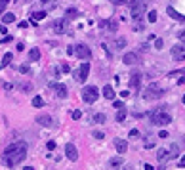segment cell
Wrapping results in <instances>:
<instances>
[{"mask_svg": "<svg viewBox=\"0 0 185 170\" xmlns=\"http://www.w3.org/2000/svg\"><path fill=\"white\" fill-rule=\"evenodd\" d=\"M25 157H27V143L25 142H13L4 149V155H2V163L6 166H15V164L23 163Z\"/></svg>", "mask_w": 185, "mask_h": 170, "instance_id": "obj_1", "label": "cell"}, {"mask_svg": "<svg viewBox=\"0 0 185 170\" xmlns=\"http://www.w3.org/2000/svg\"><path fill=\"white\" fill-rule=\"evenodd\" d=\"M151 121H153V124H157V126H166V124L172 122V117L168 115L166 111H155V113H151Z\"/></svg>", "mask_w": 185, "mask_h": 170, "instance_id": "obj_2", "label": "cell"}, {"mask_svg": "<svg viewBox=\"0 0 185 170\" xmlns=\"http://www.w3.org/2000/svg\"><path fill=\"white\" fill-rule=\"evenodd\" d=\"M97 97H99V90H97L95 86H84V90H82V100H84L86 103H94Z\"/></svg>", "mask_w": 185, "mask_h": 170, "instance_id": "obj_3", "label": "cell"}, {"mask_svg": "<svg viewBox=\"0 0 185 170\" xmlns=\"http://www.w3.org/2000/svg\"><path fill=\"white\" fill-rule=\"evenodd\" d=\"M162 96H164V90H162L158 84H151V86L145 90V94H143L145 100H158V97H162Z\"/></svg>", "mask_w": 185, "mask_h": 170, "instance_id": "obj_4", "label": "cell"}, {"mask_svg": "<svg viewBox=\"0 0 185 170\" xmlns=\"http://www.w3.org/2000/svg\"><path fill=\"white\" fill-rule=\"evenodd\" d=\"M130 8H132V17L134 19H141L143 13H145V2H132Z\"/></svg>", "mask_w": 185, "mask_h": 170, "instance_id": "obj_5", "label": "cell"}, {"mask_svg": "<svg viewBox=\"0 0 185 170\" xmlns=\"http://www.w3.org/2000/svg\"><path fill=\"white\" fill-rule=\"evenodd\" d=\"M88 73H90V63H82L80 67H78V71H75V79H76V82H84L86 79H88Z\"/></svg>", "mask_w": 185, "mask_h": 170, "instance_id": "obj_6", "label": "cell"}, {"mask_svg": "<svg viewBox=\"0 0 185 170\" xmlns=\"http://www.w3.org/2000/svg\"><path fill=\"white\" fill-rule=\"evenodd\" d=\"M75 50H76L75 54L78 55L80 59H90V58H92V50H90L86 44H82V42H80V44H76V48H75Z\"/></svg>", "mask_w": 185, "mask_h": 170, "instance_id": "obj_7", "label": "cell"}, {"mask_svg": "<svg viewBox=\"0 0 185 170\" xmlns=\"http://www.w3.org/2000/svg\"><path fill=\"white\" fill-rule=\"evenodd\" d=\"M65 155H67L69 161H73V163L78 159V151H76V145H75V143H67V145H65Z\"/></svg>", "mask_w": 185, "mask_h": 170, "instance_id": "obj_8", "label": "cell"}, {"mask_svg": "<svg viewBox=\"0 0 185 170\" xmlns=\"http://www.w3.org/2000/svg\"><path fill=\"white\" fill-rule=\"evenodd\" d=\"M172 58L176 59V61H183L185 59V44H178V46H174L172 48Z\"/></svg>", "mask_w": 185, "mask_h": 170, "instance_id": "obj_9", "label": "cell"}, {"mask_svg": "<svg viewBox=\"0 0 185 170\" xmlns=\"http://www.w3.org/2000/svg\"><path fill=\"white\" fill-rule=\"evenodd\" d=\"M50 88L55 92V96H57V97H67V86H65V84H59V82H52V84H50Z\"/></svg>", "mask_w": 185, "mask_h": 170, "instance_id": "obj_10", "label": "cell"}, {"mask_svg": "<svg viewBox=\"0 0 185 170\" xmlns=\"http://www.w3.org/2000/svg\"><path fill=\"white\" fill-rule=\"evenodd\" d=\"M101 27H107L109 33H116V29H119V21H116V19H107V21H101Z\"/></svg>", "mask_w": 185, "mask_h": 170, "instance_id": "obj_11", "label": "cell"}, {"mask_svg": "<svg viewBox=\"0 0 185 170\" xmlns=\"http://www.w3.org/2000/svg\"><path fill=\"white\" fill-rule=\"evenodd\" d=\"M122 61H124V65H136L137 63V54L126 52L124 55H122Z\"/></svg>", "mask_w": 185, "mask_h": 170, "instance_id": "obj_12", "label": "cell"}, {"mask_svg": "<svg viewBox=\"0 0 185 170\" xmlns=\"http://www.w3.org/2000/svg\"><path fill=\"white\" fill-rule=\"evenodd\" d=\"M166 12H168V15H170L172 19H176V21H179V23H181V21H185V15H183V13H179L176 8L168 6V10H166Z\"/></svg>", "mask_w": 185, "mask_h": 170, "instance_id": "obj_13", "label": "cell"}, {"mask_svg": "<svg viewBox=\"0 0 185 170\" xmlns=\"http://www.w3.org/2000/svg\"><path fill=\"white\" fill-rule=\"evenodd\" d=\"M65 29H67V19H57V21L54 23V31H55V34H63V33H65Z\"/></svg>", "mask_w": 185, "mask_h": 170, "instance_id": "obj_14", "label": "cell"}, {"mask_svg": "<svg viewBox=\"0 0 185 170\" xmlns=\"http://www.w3.org/2000/svg\"><path fill=\"white\" fill-rule=\"evenodd\" d=\"M37 122H38V124H42V126H54V118L50 117V115H38L37 117Z\"/></svg>", "mask_w": 185, "mask_h": 170, "instance_id": "obj_15", "label": "cell"}, {"mask_svg": "<svg viewBox=\"0 0 185 170\" xmlns=\"http://www.w3.org/2000/svg\"><path fill=\"white\" fill-rule=\"evenodd\" d=\"M115 147H116V151H119L120 155H124L126 149H128V143L124 140H120V138H116V140H115Z\"/></svg>", "mask_w": 185, "mask_h": 170, "instance_id": "obj_16", "label": "cell"}, {"mask_svg": "<svg viewBox=\"0 0 185 170\" xmlns=\"http://www.w3.org/2000/svg\"><path fill=\"white\" fill-rule=\"evenodd\" d=\"M176 157H179V147H178V143H172L170 149H168V161L176 159Z\"/></svg>", "mask_w": 185, "mask_h": 170, "instance_id": "obj_17", "label": "cell"}, {"mask_svg": "<svg viewBox=\"0 0 185 170\" xmlns=\"http://www.w3.org/2000/svg\"><path fill=\"white\" fill-rule=\"evenodd\" d=\"M139 82H141V75L139 73H132V76H130V88H137Z\"/></svg>", "mask_w": 185, "mask_h": 170, "instance_id": "obj_18", "label": "cell"}, {"mask_svg": "<svg viewBox=\"0 0 185 170\" xmlns=\"http://www.w3.org/2000/svg\"><path fill=\"white\" fill-rule=\"evenodd\" d=\"M12 59H13V54H12V52L4 54V58H2V61H0V67H8L10 63H12Z\"/></svg>", "mask_w": 185, "mask_h": 170, "instance_id": "obj_19", "label": "cell"}, {"mask_svg": "<svg viewBox=\"0 0 185 170\" xmlns=\"http://www.w3.org/2000/svg\"><path fill=\"white\" fill-rule=\"evenodd\" d=\"M103 97L105 100H115V90H113L111 86H105L103 88Z\"/></svg>", "mask_w": 185, "mask_h": 170, "instance_id": "obj_20", "label": "cell"}, {"mask_svg": "<svg viewBox=\"0 0 185 170\" xmlns=\"http://www.w3.org/2000/svg\"><path fill=\"white\" fill-rule=\"evenodd\" d=\"M122 163H124V157H115V159H111V161H109V166L111 168H116V166H120Z\"/></svg>", "mask_w": 185, "mask_h": 170, "instance_id": "obj_21", "label": "cell"}, {"mask_svg": "<svg viewBox=\"0 0 185 170\" xmlns=\"http://www.w3.org/2000/svg\"><path fill=\"white\" fill-rule=\"evenodd\" d=\"M29 59H31V61L40 59V50H38V48H31V52H29Z\"/></svg>", "mask_w": 185, "mask_h": 170, "instance_id": "obj_22", "label": "cell"}, {"mask_svg": "<svg viewBox=\"0 0 185 170\" xmlns=\"http://www.w3.org/2000/svg\"><path fill=\"white\" fill-rule=\"evenodd\" d=\"M76 15H78V12H76V8H69V10L65 12V19L69 21V19H75Z\"/></svg>", "mask_w": 185, "mask_h": 170, "instance_id": "obj_23", "label": "cell"}, {"mask_svg": "<svg viewBox=\"0 0 185 170\" xmlns=\"http://www.w3.org/2000/svg\"><path fill=\"white\" fill-rule=\"evenodd\" d=\"M44 17H46V12H33L31 13V19H33V21H42Z\"/></svg>", "mask_w": 185, "mask_h": 170, "instance_id": "obj_24", "label": "cell"}, {"mask_svg": "<svg viewBox=\"0 0 185 170\" xmlns=\"http://www.w3.org/2000/svg\"><path fill=\"white\" fill-rule=\"evenodd\" d=\"M13 21H15V15H13V13H4V15H2V23H4V25L13 23Z\"/></svg>", "mask_w": 185, "mask_h": 170, "instance_id": "obj_25", "label": "cell"}, {"mask_svg": "<svg viewBox=\"0 0 185 170\" xmlns=\"http://www.w3.org/2000/svg\"><path fill=\"white\" fill-rule=\"evenodd\" d=\"M33 105L34 107H44V97L42 96H34L33 97Z\"/></svg>", "mask_w": 185, "mask_h": 170, "instance_id": "obj_26", "label": "cell"}, {"mask_svg": "<svg viewBox=\"0 0 185 170\" xmlns=\"http://www.w3.org/2000/svg\"><path fill=\"white\" fill-rule=\"evenodd\" d=\"M157 157H158V161H166V159H168V149H158Z\"/></svg>", "mask_w": 185, "mask_h": 170, "instance_id": "obj_27", "label": "cell"}, {"mask_svg": "<svg viewBox=\"0 0 185 170\" xmlns=\"http://www.w3.org/2000/svg\"><path fill=\"white\" fill-rule=\"evenodd\" d=\"M94 121L97 122V124H103V122L107 121V117H105V113H97V115H94Z\"/></svg>", "mask_w": 185, "mask_h": 170, "instance_id": "obj_28", "label": "cell"}, {"mask_svg": "<svg viewBox=\"0 0 185 170\" xmlns=\"http://www.w3.org/2000/svg\"><path fill=\"white\" fill-rule=\"evenodd\" d=\"M115 46H116V48H119V50H122V48H124V46H126V38L119 37V38L115 40Z\"/></svg>", "mask_w": 185, "mask_h": 170, "instance_id": "obj_29", "label": "cell"}, {"mask_svg": "<svg viewBox=\"0 0 185 170\" xmlns=\"http://www.w3.org/2000/svg\"><path fill=\"white\" fill-rule=\"evenodd\" d=\"M147 19H149L151 23H155V21H157V12H155V10H151V12L147 13Z\"/></svg>", "mask_w": 185, "mask_h": 170, "instance_id": "obj_30", "label": "cell"}, {"mask_svg": "<svg viewBox=\"0 0 185 170\" xmlns=\"http://www.w3.org/2000/svg\"><path fill=\"white\" fill-rule=\"evenodd\" d=\"M19 88H21L23 92H31V90H33V84H29V82H25V84H19Z\"/></svg>", "mask_w": 185, "mask_h": 170, "instance_id": "obj_31", "label": "cell"}, {"mask_svg": "<svg viewBox=\"0 0 185 170\" xmlns=\"http://www.w3.org/2000/svg\"><path fill=\"white\" fill-rule=\"evenodd\" d=\"M155 48H157V50H162V48H164V40H162V38H157V40H155Z\"/></svg>", "mask_w": 185, "mask_h": 170, "instance_id": "obj_32", "label": "cell"}, {"mask_svg": "<svg viewBox=\"0 0 185 170\" xmlns=\"http://www.w3.org/2000/svg\"><path fill=\"white\" fill-rule=\"evenodd\" d=\"M124 118H126V113H124V109L116 113V121H119V122H122V121H124Z\"/></svg>", "mask_w": 185, "mask_h": 170, "instance_id": "obj_33", "label": "cell"}, {"mask_svg": "<svg viewBox=\"0 0 185 170\" xmlns=\"http://www.w3.org/2000/svg\"><path fill=\"white\" fill-rule=\"evenodd\" d=\"M8 2H10V0H0V13H4V10H6V6H8Z\"/></svg>", "mask_w": 185, "mask_h": 170, "instance_id": "obj_34", "label": "cell"}, {"mask_svg": "<svg viewBox=\"0 0 185 170\" xmlns=\"http://www.w3.org/2000/svg\"><path fill=\"white\" fill-rule=\"evenodd\" d=\"M17 71H19V73H23V75H27V73H29V67H27V65H19Z\"/></svg>", "mask_w": 185, "mask_h": 170, "instance_id": "obj_35", "label": "cell"}, {"mask_svg": "<svg viewBox=\"0 0 185 170\" xmlns=\"http://www.w3.org/2000/svg\"><path fill=\"white\" fill-rule=\"evenodd\" d=\"M94 138H95V140H103L105 134H103V132H99V130H95V132H94Z\"/></svg>", "mask_w": 185, "mask_h": 170, "instance_id": "obj_36", "label": "cell"}, {"mask_svg": "<svg viewBox=\"0 0 185 170\" xmlns=\"http://www.w3.org/2000/svg\"><path fill=\"white\" fill-rule=\"evenodd\" d=\"M71 117H73V118H75V121H76V118H80V117H82V113H80L78 109H75L73 113H71Z\"/></svg>", "mask_w": 185, "mask_h": 170, "instance_id": "obj_37", "label": "cell"}, {"mask_svg": "<svg viewBox=\"0 0 185 170\" xmlns=\"http://www.w3.org/2000/svg\"><path fill=\"white\" fill-rule=\"evenodd\" d=\"M61 71H63V73H71V67L67 63H61Z\"/></svg>", "mask_w": 185, "mask_h": 170, "instance_id": "obj_38", "label": "cell"}, {"mask_svg": "<svg viewBox=\"0 0 185 170\" xmlns=\"http://www.w3.org/2000/svg\"><path fill=\"white\" fill-rule=\"evenodd\" d=\"M113 107H115V109H122V101L115 100V101H113Z\"/></svg>", "mask_w": 185, "mask_h": 170, "instance_id": "obj_39", "label": "cell"}, {"mask_svg": "<svg viewBox=\"0 0 185 170\" xmlns=\"http://www.w3.org/2000/svg\"><path fill=\"white\" fill-rule=\"evenodd\" d=\"M158 138H162V140H166V138H168V132H166V130H160V132H158Z\"/></svg>", "mask_w": 185, "mask_h": 170, "instance_id": "obj_40", "label": "cell"}, {"mask_svg": "<svg viewBox=\"0 0 185 170\" xmlns=\"http://www.w3.org/2000/svg\"><path fill=\"white\" fill-rule=\"evenodd\" d=\"M46 147H48L50 151H54V149H55V142H48V143H46Z\"/></svg>", "mask_w": 185, "mask_h": 170, "instance_id": "obj_41", "label": "cell"}, {"mask_svg": "<svg viewBox=\"0 0 185 170\" xmlns=\"http://www.w3.org/2000/svg\"><path fill=\"white\" fill-rule=\"evenodd\" d=\"M178 38H179V40H183V42H185V31H179V33H178Z\"/></svg>", "mask_w": 185, "mask_h": 170, "instance_id": "obj_42", "label": "cell"}, {"mask_svg": "<svg viewBox=\"0 0 185 170\" xmlns=\"http://www.w3.org/2000/svg\"><path fill=\"white\" fill-rule=\"evenodd\" d=\"M109 2H113V4H116V6H120V4H126V0H109Z\"/></svg>", "mask_w": 185, "mask_h": 170, "instance_id": "obj_43", "label": "cell"}, {"mask_svg": "<svg viewBox=\"0 0 185 170\" xmlns=\"http://www.w3.org/2000/svg\"><path fill=\"white\" fill-rule=\"evenodd\" d=\"M153 145H155V142H151V140H147V142H145V149H151Z\"/></svg>", "mask_w": 185, "mask_h": 170, "instance_id": "obj_44", "label": "cell"}, {"mask_svg": "<svg viewBox=\"0 0 185 170\" xmlns=\"http://www.w3.org/2000/svg\"><path fill=\"white\" fill-rule=\"evenodd\" d=\"M67 54H69V55H75V46H69V48H67Z\"/></svg>", "mask_w": 185, "mask_h": 170, "instance_id": "obj_45", "label": "cell"}, {"mask_svg": "<svg viewBox=\"0 0 185 170\" xmlns=\"http://www.w3.org/2000/svg\"><path fill=\"white\" fill-rule=\"evenodd\" d=\"M130 136H132V138H136V136H139V132H137L136 128H134V130H130Z\"/></svg>", "mask_w": 185, "mask_h": 170, "instance_id": "obj_46", "label": "cell"}, {"mask_svg": "<svg viewBox=\"0 0 185 170\" xmlns=\"http://www.w3.org/2000/svg\"><path fill=\"white\" fill-rule=\"evenodd\" d=\"M27 27H29L27 21H21V23H19V29H27Z\"/></svg>", "mask_w": 185, "mask_h": 170, "instance_id": "obj_47", "label": "cell"}, {"mask_svg": "<svg viewBox=\"0 0 185 170\" xmlns=\"http://www.w3.org/2000/svg\"><path fill=\"white\" fill-rule=\"evenodd\" d=\"M0 33H2V34H8V29H6V25H2V27H0Z\"/></svg>", "mask_w": 185, "mask_h": 170, "instance_id": "obj_48", "label": "cell"}, {"mask_svg": "<svg viewBox=\"0 0 185 170\" xmlns=\"http://www.w3.org/2000/svg\"><path fill=\"white\" fill-rule=\"evenodd\" d=\"M6 42H12V37H4L2 38V44H6Z\"/></svg>", "mask_w": 185, "mask_h": 170, "instance_id": "obj_49", "label": "cell"}, {"mask_svg": "<svg viewBox=\"0 0 185 170\" xmlns=\"http://www.w3.org/2000/svg\"><path fill=\"white\" fill-rule=\"evenodd\" d=\"M21 50H25V44L19 42V44H17V52H21Z\"/></svg>", "mask_w": 185, "mask_h": 170, "instance_id": "obj_50", "label": "cell"}, {"mask_svg": "<svg viewBox=\"0 0 185 170\" xmlns=\"http://www.w3.org/2000/svg\"><path fill=\"white\" fill-rule=\"evenodd\" d=\"M178 84H185V73L181 75V79H179V80H178Z\"/></svg>", "mask_w": 185, "mask_h": 170, "instance_id": "obj_51", "label": "cell"}, {"mask_svg": "<svg viewBox=\"0 0 185 170\" xmlns=\"http://www.w3.org/2000/svg\"><path fill=\"white\" fill-rule=\"evenodd\" d=\"M178 164H179V166L183 168V166H185V157H183V159H179V163H178Z\"/></svg>", "mask_w": 185, "mask_h": 170, "instance_id": "obj_52", "label": "cell"}, {"mask_svg": "<svg viewBox=\"0 0 185 170\" xmlns=\"http://www.w3.org/2000/svg\"><path fill=\"white\" fill-rule=\"evenodd\" d=\"M54 0H42V4H52Z\"/></svg>", "mask_w": 185, "mask_h": 170, "instance_id": "obj_53", "label": "cell"}, {"mask_svg": "<svg viewBox=\"0 0 185 170\" xmlns=\"http://www.w3.org/2000/svg\"><path fill=\"white\" fill-rule=\"evenodd\" d=\"M181 101H183V103H185V94H183V97H181Z\"/></svg>", "mask_w": 185, "mask_h": 170, "instance_id": "obj_54", "label": "cell"}]
</instances>
